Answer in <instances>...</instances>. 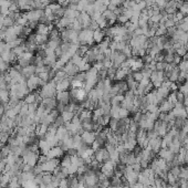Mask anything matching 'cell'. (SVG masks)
<instances>
[{
	"label": "cell",
	"instance_id": "obj_11",
	"mask_svg": "<svg viewBox=\"0 0 188 188\" xmlns=\"http://www.w3.org/2000/svg\"><path fill=\"white\" fill-rule=\"evenodd\" d=\"M71 86V80L70 78L67 76V78L63 79V80L59 81L58 83H56V91L58 92H61V91H67V89Z\"/></svg>",
	"mask_w": 188,
	"mask_h": 188
},
{
	"label": "cell",
	"instance_id": "obj_39",
	"mask_svg": "<svg viewBox=\"0 0 188 188\" xmlns=\"http://www.w3.org/2000/svg\"><path fill=\"white\" fill-rule=\"evenodd\" d=\"M1 177H2V174H1V173H0V180H1Z\"/></svg>",
	"mask_w": 188,
	"mask_h": 188
},
{
	"label": "cell",
	"instance_id": "obj_35",
	"mask_svg": "<svg viewBox=\"0 0 188 188\" xmlns=\"http://www.w3.org/2000/svg\"><path fill=\"white\" fill-rule=\"evenodd\" d=\"M6 158L3 159H0V173H3L5 172V168H6Z\"/></svg>",
	"mask_w": 188,
	"mask_h": 188
},
{
	"label": "cell",
	"instance_id": "obj_10",
	"mask_svg": "<svg viewBox=\"0 0 188 188\" xmlns=\"http://www.w3.org/2000/svg\"><path fill=\"white\" fill-rule=\"evenodd\" d=\"M56 101L62 104H69L71 102V96H70V92L69 91H61L56 93Z\"/></svg>",
	"mask_w": 188,
	"mask_h": 188
},
{
	"label": "cell",
	"instance_id": "obj_27",
	"mask_svg": "<svg viewBox=\"0 0 188 188\" xmlns=\"http://www.w3.org/2000/svg\"><path fill=\"white\" fill-rule=\"evenodd\" d=\"M175 96H176V101L177 103H184L185 101V93H183L182 91H178V92H175Z\"/></svg>",
	"mask_w": 188,
	"mask_h": 188
},
{
	"label": "cell",
	"instance_id": "obj_40",
	"mask_svg": "<svg viewBox=\"0 0 188 188\" xmlns=\"http://www.w3.org/2000/svg\"><path fill=\"white\" fill-rule=\"evenodd\" d=\"M20 188H23V187H20Z\"/></svg>",
	"mask_w": 188,
	"mask_h": 188
},
{
	"label": "cell",
	"instance_id": "obj_8",
	"mask_svg": "<svg viewBox=\"0 0 188 188\" xmlns=\"http://www.w3.org/2000/svg\"><path fill=\"white\" fill-rule=\"evenodd\" d=\"M81 137H82V141L83 143L88 144V145H92L95 141V137H96V133H94L93 131L89 132V131H83V133L81 134Z\"/></svg>",
	"mask_w": 188,
	"mask_h": 188
},
{
	"label": "cell",
	"instance_id": "obj_33",
	"mask_svg": "<svg viewBox=\"0 0 188 188\" xmlns=\"http://www.w3.org/2000/svg\"><path fill=\"white\" fill-rule=\"evenodd\" d=\"M129 114V112L126 110V108H120V118H125L127 117Z\"/></svg>",
	"mask_w": 188,
	"mask_h": 188
},
{
	"label": "cell",
	"instance_id": "obj_26",
	"mask_svg": "<svg viewBox=\"0 0 188 188\" xmlns=\"http://www.w3.org/2000/svg\"><path fill=\"white\" fill-rule=\"evenodd\" d=\"M82 129L83 131H93V121L90 122H82Z\"/></svg>",
	"mask_w": 188,
	"mask_h": 188
},
{
	"label": "cell",
	"instance_id": "obj_15",
	"mask_svg": "<svg viewBox=\"0 0 188 188\" xmlns=\"http://www.w3.org/2000/svg\"><path fill=\"white\" fill-rule=\"evenodd\" d=\"M49 41L48 35H35V43L38 46H46Z\"/></svg>",
	"mask_w": 188,
	"mask_h": 188
},
{
	"label": "cell",
	"instance_id": "obj_38",
	"mask_svg": "<svg viewBox=\"0 0 188 188\" xmlns=\"http://www.w3.org/2000/svg\"><path fill=\"white\" fill-rule=\"evenodd\" d=\"M2 28H3V24H2V22H0V30L2 29Z\"/></svg>",
	"mask_w": 188,
	"mask_h": 188
},
{
	"label": "cell",
	"instance_id": "obj_32",
	"mask_svg": "<svg viewBox=\"0 0 188 188\" xmlns=\"http://www.w3.org/2000/svg\"><path fill=\"white\" fill-rule=\"evenodd\" d=\"M78 168H79V167L76 166V165L71 164L70 167L67 168V170H69V175H74V174H76V173H78Z\"/></svg>",
	"mask_w": 188,
	"mask_h": 188
},
{
	"label": "cell",
	"instance_id": "obj_17",
	"mask_svg": "<svg viewBox=\"0 0 188 188\" xmlns=\"http://www.w3.org/2000/svg\"><path fill=\"white\" fill-rule=\"evenodd\" d=\"M10 100V92L8 89L0 90V102L1 103H8Z\"/></svg>",
	"mask_w": 188,
	"mask_h": 188
},
{
	"label": "cell",
	"instance_id": "obj_34",
	"mask_svg": "<svg viewBox=\"0 0 188 188\" xmlns=\"http://www.w3.org/2000/svg\"><path fill=\"white\" fill-rule=\"evenodd\" d=\"M59 188H69V182H67V178H64V179H61L60 182Z\"/></svg>",
	"mask_w": 188,
	"mask_h": 188
},
{
	"label": "cell",
	"instance_id": "obj_37",
	"mask_svg": "<svg viewBox=\"0 0 188 188\" xmlns=\"http://www.w3.org/2000/svg\"><path fill=\"white\" fill-rule=\"evenodd\" d=\"M3 145H5V144H3V143L1 142V141H0V149H1V148L3 147Z\"/></svg>",
	"mask_w": 188,
	"mask_h": 188
},
{
	"label": "cell",
	"instance_id": "obj_19",
	"mask_svg": "<svg viewBox=\"0 0 188 188\" xmlns=\"http://www.w3.org/2000/svg\"><path fill=\"white\" fill-rule=\"evenodd\" d=\"M61 116L63 118L64 123H70L73 120V117L75 116V114L73 112H67V111H64V112L61 113Z\"/></svg>",
	"mask_w": 188,
	"mask_h": 188
},
{
	"label": "cell",
	"instance_id": "obj_16",
	"mask_svg": "<svg viewBox=\"0 0 188 188\" xmlns=\"http://www.w3.org/2000/svg\"><path fill=\"white\" fill-rule=\"evenodd\" d=\"M67 134H69V132H67V127H65V126H60L59 129H58V131H56L55 136L59 141H62Z\"/></svg>",
	"mask_w": 188,
	"mask_h": 188
},
{
	"label": "cell",
	"instance_id": "obj_23",
	"mask_svg": "<svg viewBox=\"0 0 188 188\" xmlns=\"http://www.w3.org/2000/svg\"><path fill=\"white\" fill-rule=\"evenodd\" d=\"M5 89L9 90V82L6 79V75H1L0 76V90H5Z\"/></svg>",
	"mask_w": 188,
	"mask_h": 188
},
{
	"label": "cell",
	"instance_id": "obj_5",
	"mask_svg": "<svg viewBox=\"0 0 188 188\" xmlns=\"http://www.w3.org/2000/svg\"><path fill=\"white\" fill-rule=\"evenodd\" d=\"M64 150L62 149L60 146H54L52 147L51 149L49 150L48 154H47V157L48 159H51V158H60L62 156H64Z\"/></svg>",
	"mask_w": 188,
	"mask_h": 188
},
{
	"label": "cell",
	"instance_id": "obj_9",
	"mask_svg": "<svg viewBox=\"0 0 188 188\" xmlns=\"http://www.w3.org/2000/svg\"><path fill=\"white\" fill-rule=\"evenodd\" d=\"M62 70L67 73V76H74L75 74H78V73L80 72L78 65H75L74 63H72V62H69V63H67V64L63 67V69H62Z\"/></svg>",
	"mask_w": 188,
	"mask_h": 188
},
{
	"label": "cell",
	"instance_id": "obj_6",
	"mask_svg": "<svg viewBox=\"0 0 188 188\" xmlns=\"http://www.w3.org/2000/svg\"><path fill=\"white\" fill-rule=\"evenodd\" d=\"M147 147L153 150L155 154H158V152L161 148V137L157 136L155 138H153V140H149V144H148Z\"/></svg>",
	"mask_w": 188,
	"mask_h": 188
},
{
	"label": "cell",
	"instance_id": "obj_1",
	"mask_svg": "<svg viewBox=\"0 0 188 188\" xmlns=\"http://www.w3.org/2000/svg\"><path fill=\"white\" fill-rule=\"evenodd\" d=\"M58 93L56 91V83L53 80L49 81L44 86L41 88V91L39 92L41 99H48V97H54Z\"/></svg>",
	"mask_w": 188,
	"mask_h": 188
},
{
	"label": "cell",
	"instance_id": "obj_22",
	"mask_svg": "<svg viewBox=\"0 0 188 188\" xmlns=\"http://www.w3.org/2000/svg\"><path fill=\"white\" fill-rule=\"evenodd\" d=\"M71 164H72V161H71V156H69L67 154V155H64V157H63L62 161H60V166L65 167V168H69Z\"/></svg>",
	"mask_w": 188,
	"mask_h": 188
},
{
	"label": "cell",
	"instance_id": "obj_29",
	"mask_svg": "<svg viewBox=\"0 0 188 188\" xmlns=\"http://www.w3.org/2000/svg\"><path fill=\"white\" fill-rule=\"evenodd\" d=\"M21 186L23 188H38V185L35 184V180H28V182H24Z\"/></svg>",
	"mask_w": 188,
	"mask_h": 188
},
{
	"label": "cell",
	"instance_id": "obj_14",
	"mask_svg": "<svg viewBox=\"0 0 188 188\" xmlns=\"http://www.w3.org/2000/svg\"><path fill=\"white\" fill-rule=\"evenodd\" d=\"M21 74L28 80L29 78H31V76L35 75V65H29V67H23V70H22Z\"/></svg>",
	"mask_w": 188,
	"mask_h": 188
},
{
	"label": "cell",
	"instance_id": "obj_20",
	"mask_svg": "<svg viewBox=\"0 0 188 188\" xmlns=\"http://www.w3.org/2000/svg\"><path fill=\"white\" fill-rule=\"evenodd\" d=\"M103 37H104V33L99 29H96L95 31H93V41H95V42L100 43L103 41Z\"/></svg>",
	"mask_w": 188,
	"mask_h": 188
},
{
	"label": "cell",
	"instance_id": "obj_2",
	"mask_svg": "<svg viewBox=\"0 0 188 188\" xmlns=\"http://www.w3.org/2000/svg\"><path fill=\"white\" fill-rule=\"evenodd\" d=\"M39 165L41 166L42 172L53 173L55 170V168H58L60 166V161H59V158H51V159H48L46 163L39 164Z\"/></svg>",
	"mask_w": 188,
	"mask_h": 188
},
{
	"label": "cell",
	"instance_id": "obj_4",
	"mask_svg": "<svg viewBox=\"0 0 188 188\" xmlns=\"http://www.w3.org/2000/svg\"><path fill=\"white\" fill-rule=\"evenodd\" d=\"M43 14H44V10H42V9H33V10L28 11L27 14H26V16L28 18V21L37 22L40 20Z\"/></svg>",
	"mask_w": 188,
	"mask_h": 188
},
{
	"label": "cell",
	"instance_id": "obj_18",
	"mask_svg": "<svg viewBox=\"0 0 188 188\" xmlns=\"http://www.w3.org/2000/svg\"><path fill=\"white\" fill-rule=\"evenodd\" d=\"M52 178H53V175H52L51 173L43 172L42 173V185L47 186V185H49V184H51Z\"/></svg>",
	"mask_w": 188,
	"mask_h": 188
},
{
	"label": "cell",
	"instance_id": "obj_21",
	"mask_svg": "<svg viewBox=\"0 0 188 188\" xmlns=\"http://www.w3.org/2000/svg\"><path fill=\"white\" fill-rule=\"evenodd\" d=\"M120 108H121V106H120V105H112V108H111V112H110L111 117L120 118Z\"/></svg>",
	"mask_w": 188,
	"mask_h": 188
},
{
	"label": "cell",
	"instance_id": "obj_13",
	"mask_svg": "<svg viewBox=\"0 0 188 188\" xmlns=\"http://www.w3.org/2000/svg\"><path fill=\"white\" fill-rule=\"evenodd\" d=\"M51 146L49 145V143L46 140H39V152H40L42 155H47L48 152L51 149Z\"/></svg>",
	"mask_w": 188,
	"mask_h": 188
},
{
	"label": "cell",
	"instance_id": "obj_30",
	"mask_svg": "<svg viewBox=\"0 0 188 188\" xmlns=\"http://www.w3.org/2000/svg\"><path fill=\"white\" fill-rule=\"evenodd\" d=\"M187 49L185 48V46H180L179 48L176 50V54H178L179 56H185L186 53H187Z\"/></svg>",
	"mask_w": 188,
	"mask_h": 188
},
{
	"label": "cell",
	"instance_id": "obj_25",
	"mask_svg": "<svg viewBox=\"0 0 188 188\" xmlns=\"http://www.w3.org/2000/svg\"><path fill=\"white\" fill-rule=\"evenodd\" d=\"M7 70H9V62H7L6 60H3L0 56V71L1 72H5Z\"/></svg>",
	"mask_w": 188,
	"mask_h": 188
},
{
	"label": "cell",
	"instance_id": "obj_24",
	"mask_svg": "<svg viewBox=\"0 0 188 188\" xmlns=\"http://www.w3.org/2000/svg\"><path fill=\"white\" fill-rule=\"evenodd\" d=\"M0 153H1V156H2L3 158H7L9 155L11 154V149H10V146L9 145H3V147L0 149Z\"/></svg>",
	"mask_w": 188,
	"mask_h": 188
},
{
	"label": "cell",
	"instance_id": "obj_7",
	"mask_svg": "<svg viewBox=\"0 0 188 188\" xmlns=\"http://www.w3.org/2000/svg\"><path fill=\"white\" fill-rule=\"evenodd\" d=\"M41 104H42L43 106L46 108V110L50 113L52 110H54V108H56L58 101L55 100V97H48V99H42Z\"/></svg>",
	"mask_w": 188,
	"mask_h": 188
},
{
	"label": "cell",
	"instance_id": "obj_36",
	"mask_svg": "<svg viewBox=\"0 0 188 188\" xmlns=\"http://www.w3.org/2000/svg\"><path fill=\"white\" fill-rule=\"evenodd\" d=\"M11 2L9 0H0V7H10Z\"/></svg>",
	"mask_w": 188,
	"mask_h": 188
},
{
	"label": "cell",
	"instance_id": "obj_12",
	"mask_svg": "<svg viewBox=\"0 0 188 188\" xmlns=\"http://www.w3.org/2000/svg\"><path fill=\"white\" fill-rule=\"evenodd\" d=\"M79 118H80L81 122H90V121H93L92 120V112L91 110H82L80 113H79Z\"/></svg>",
	"mask_w": 188,
	"mask_h": 188
},
{
	"label": "cell",
	"instance_id": "obj_31",
	"mask_svg": "<svg viewBox=\"0 0 188 188\" xmlns=\"http://www.w3.org/2000/svg\"><path fill=\"white\" fill-rule=\"evenodd\" d=\"M131 166H132V168H133V170H134L135 173H138V174H140V173L143 170L141 164H140V163H137V161H136V163H134L133 165H131Z\"/></svg>",
	"mask_w": 188,
	"mask_h": 188
},
{
	"label": "cell",
	"instance_id": "obj_3",
	"mask_svg": "<svg viewBox=\"0 0 188 188\" xmlns=\"http://www.w3.org/2000/svg\"><path fill=\"white\" fill-rule=\"evenodd\" d=\"M94 158H95V161L97 163H100V164L102 165L103 163H105V161H108L110 159V154H108V149L105 147L104 148L101 147L94 152Z\"/></svg>",
	"mask_w": 188,
	"mask_h": 188
},
{
	"label": "cell",
	"instance_id": "obj_28",
	"mask_svg": "<svg viewBox=\"0 0 188 188\" xmlns=\"http://www.w3.org/2000/svg\"><path fill=\"white\" fill-rule=\"evenodd\" d=\"M48 7H49V9H50V10L52 11V12H53V14H55L56 12H58V11H59L60 9L62 8L60 3H50V5H49Z\"/></svg>",
	"mask_w": 188,
	"mask_h": 188
}]
</instances>
